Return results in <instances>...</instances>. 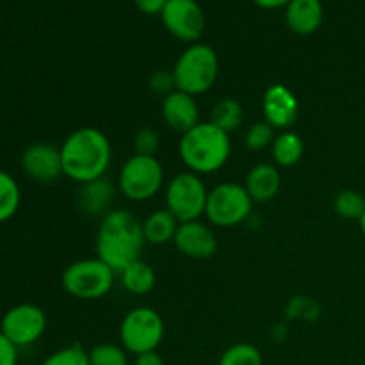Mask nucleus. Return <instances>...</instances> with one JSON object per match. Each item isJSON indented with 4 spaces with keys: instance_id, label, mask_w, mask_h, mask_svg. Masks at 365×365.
<instances>
[{
    "instance_id": "nucleus-30",
    "label": "nucleus",
    "mask_w": 365,
    "mask_h": 365,
    "mask_svg": "<svg viewBox=\"0 0 365 365\" xmlns=\"http://www.w3.org/2000/svg\"><path fill=\"white\" fill-rule=\"evenodd\" d=\"M148 84L153 93L163 96H168L170 93H173L175 89H177V86H175L173 71H168V70H159L155 71V73H152Z\"/></svg>"
},
{
    "instance_id": "nucleus-35",
    "label": "nucleus",
    "mask_w": 365,
    "mask_h": 365,
    "mask_svg": "<svg viewBox=\"0 0 365 365\" xmlns=\"http://www.w3.org/2000/svg\"><path fill=\"white\" fill-rule=\"evenodd\" d=\"M359 225H360V230H362V234H364V237H365V212H364V216L360 217Z\"/></svg>"
},
{
    "instance_id": "nucleus-34",
    "label": "nucleus",
    "mask_w": 365,
    "mask_h": 365,
    "mask_svg": "<svg viewBox=\"0 0 365 365\" xmlns=\"http://www.w3.org/2000/svg\"><path fill=\"white\" fill-rule=\"evenodd\" d=\"M252 2L264 9H280V7H287L291 0H252Z\"/></svg>"
},
{
    "instance_id": "nucleus-10",
    "label": "nucleus",
    "mask_w": 365,
    "mask_h": 365,
    "mask_svg": "<svg viewBox=\"0 0 365 365\" xmlns=\"http://www.w3.org/2000/svg\"><path fill=\"white\" fill-rule=\"evenodd\" d=\"M46 314L41 307L32 305V303H20L14 305L4 314L0 321V331L16 346L27 348L38 342L46 330Z\"/></svg>"
},
{
    "instance_id": "nucleus-15",
    "label": "nucleus",
    "mask_w": 365,
    "mask_h": 365,
    "mask_svg": "<svg viewBox=\"0 0 365 365\" xmlns=\"http://www.w3.org/2000/svg\"><path fill=\"white\" fill-rule=\"evenodd\" d=\"M163 120L171 130L184 135L200 123V107L195 96L175 89L163 100Z\"/></svg>"
},
{
    "instance_id": "nucleus-21",
    "label": "nucleus",
    "mask_w": 365,
    "mask_h": 365,
    "mask_svg": "<svg viewBox=\"0 0 365 365\" xmlns=\"http://www.w3.org/2000/svg\"><path fill=\"white\" fill-rule=\"evenodd\" d=\"M305 145H303L302 135L292 130H284L280 135H277L271 145V153L277 166L280 168H292L302 160Z\"/></svg>"
},
{
    "instance_id": "nucleus-33",
    "label": "nucleus",
    "mask_w": 365,
    "mask_h": 365,
    "mask_svg": "<svg viewBox=\"0 0 365 365\" xmlns=\"http://www.w3.org/2000/svg\"><path fill=\"white\" fill-rule=\"evenodd\" d=\"M134 365H166V362H164V359L157 351H150L135 356Z\"/></svg>"
},
{
    "instance_id": "nucleus-19",
    "label": "nucleus",
    "mask_w": 365,
    "mask_h": 365,
    "mask_svg": "<svg viewBox=\"0 0 365 365\" xmlns=\"http://www.w3.org/2000/svg\"><path fill=\"white\" fill-rule=\"evenodd\" d=\"M113 196L114 189L110 182H107L106 178H98V180L82 185L81 192H78V205L86 214H91V216L103 214L106 216L109 212Z\"/></svg>"
},
{
    "instance_id": "nucleus-8",
    "label": "nucleus",
    "mask_w": 365,
    "mask_h": 365,
    "mask_svg": "<svg viewBox=\"0 0 365 365\" xmlns=\"http://www.w3.org/2000/svg\"><path fill=\"white\" fill-rule=\"evenodd\" d=\"M253 200L245 185L237 182H223L209 191L205 216L214 227L232 228L245 223L252 216Z\"/></svg>"
},
{
    "instance_id": "nucleus-17",
    "label": "nucleus",
    "mask_w": 365,
    "mask_h": 365,
    "mask_svg": "<svg viewBox=\"0 0 365 365\" xmlns=\"http://www.w3.org/2000/svg\"><path fill=\"white\" fill-rule=\"evenodd\" d=\"M246 191L252 196L253 203H267L280 192L282 175L273 164L260 163L250 170L245 184Z\"/></svg>"
},
{
    "instance_id": "nucleus-32",
    "label": "nucleus",
    "mask_w": 365,
    "mask_h": 365,
    "mask_svg": "<svg viewBox=\"0 0 365 365\" xmlns=\"http://www.w3.org/2000/svg\"><path fill=\"white\" fill-rule=\"evenodd\" d=\"M135 7L145 14H160L168 0H134Z\"/></svg>"
},
{
    "instance_id": "nucleus-24",
    "label": "nucleus",
    "mask_w": 365,
    "mask_h": 365,
    "mask_svg": "<svg viewBox=\"0 0 365 365\" xmlns=\"http://www.w3.org/2000/svg\"><path fill=\"white\" fill-rule=\"evenodd\" d=\"M334 209L342 220L360 221L365 212V196L355 189H344L334 198Z\"/></svg>"
},
{
    "instance_id": "nucleus-4",
    "label": "nucleus",
    "mask_w": 365,
    "mask_h": 365,
    "mask_svg": "<svg viewBox=\"0 0 365 365\" xmlns=\"http://www.w3.org/2000/svg\"><path fill=\"white\" fill-rule=\"evenodd\" d=\"M171 71L178 91L196 98L216 84L220 75V59L212 46L198 41L189 45L180 53Z\"/></svg>"
},
{
    "instance_id": "nucleus-14",
    "label": "nucleus",
    "mask_w": 365,
    "mask_h": 365,
    "mask_svg": "<svg viewBox=\"0 0 365 365\" xmlns=\"http://www.w3.org/2000/svg\"><path fill=\"white\" fill-rule=\"evenodd\" d=\"M264 118L273 128L289 130L298 120L299 102L291 88L285 84H273L266 89L262 98Z\"/></svg>"
},
{
    "instance_id": "nucleus-22",
    "label": "nucleus",
    "mask_w": 365,
    "mask_h": 365,
    "mask_svg": "<svg viewBox=\"0 0 365 365\" xmlns=\"http://www.w3.org/2000/svg\"><path fill=\"white\" fill-rule=\"evenodd\" d=\"M242 120H245L242 106L235 98H221L220 102L214 103L212 110H210V123L220 127L227 134L237 130Z\"/></svg>"
},
{
    "instance_id": "nucleus-28",
    "label": "nucleus",
    "mask_w": 365,
    "mask_h": 365,
    "mask_svg": "<svg viewBox=\"0 0 365 365\" xmlns=\"http://www.w3.org/2000/svg\"><path fill=\"white\" fill-rule=\"evenodd\" d=\"M274 141V128L271 127L267 121H259V123L252 125L246 132L245 145L246 148L252 152H260V150L267 148L273 145Z\"/></svg>"
},
{
    "instance_id": "nucleus-26",
    "label": "nucleus",
    "mask_w": 365,
    "mask_h": 365,
    "mask_svg": "<svg viewBox=\"0 0 365 365\" xmlns=\"http://www.w3.org/2000/svg\"><path fill=\"white\" fill-rule=\"evenodd\" d=\"M88 353L91 365H128V353L123 346L103 342L93 346Z\"/></svg>"
},
{
    "instance_id": "nucleus-18",
    "label": "nucleus",
    "mask_w": 365,
    "mask_h": 365,
    "mask_svg": "<svg viewBox=\"0 0 365 365\" xmlns=\"http://www.w3.org/2000/svg\"><path fill=\"white\" fill-rule=\"evenodd\" d=\"M178 225H180V221L170 210L159 209L143 221V234H145L146 242L163 246L173 241L175 235H177Z\"/></svg>"
},
{
    "instance_id": "nucleus-7",
    "label": "nucleus",
    "mask_w": 365,
    "mask_h": 365,
    "mask_svg": "<svg viewBox=\"0 0 365 365\" xmlns=\"http://www.w3.org/2000/svg\"><path fill=\"white\" fill-rule=\"evenodd\" d=\"M164 184V168L157 157L132 155L121 166L118 187L130 202H148Z\"/></svg>"
},
{
    "instance_id": "nucleus-6",
    "label": "nucleus",
    "mask_w": 365,
    "mask_h": 365,
    "mask_svg": "<svg viewBox=\"0 0 365 365\" xmlns=\"http://www.w3.org/2000/svg\"><path fill=\"white\" fill-rule=\"evenodd\" d=\"M164 319L155 309L135 307L120 324L121 346L132 355L157 351L164 339Z\"/></svg>"
},
{
    "instance_id": "nucleus-3",
    "label": "nucleus",
    "mask_w": 365,
    "mask_h": 365,
    "mask_svg": "<svg viewBox=\"0 0 365 365\" xmlns=\"http://www.w3.org/2000/svg\"><path fill=\"white\" fill-rule=\"evenodd\" d=\"M230 134L210 121H200L182 135L178 145L182 163L200 177L220 171L230 159Z\"/></svg>"
},
{
    "instance_id": "nucleus-2",
    "label": "nucleus",
    "mask_w": 365,
    "mask_h": 365,
    "mask_svg": "<svg viewBox=\"0 0 365 365\" xmlns=\"http://www.w3.org/2000/svg\"><path fill=\"white\" fill-rule=\"evenodd\" d=\"M110 141L95 127H81L71 132L61 145L64 177L78 184L103 178L110 164Z\"/></svg>"
},
{
    "instance_id": "nucleus-16",
    "label": "nucleus",
    "mask_w": 365,
    "mask_h": 365,
    "mask_svg": "<svg viewBox=\"0 0 365 365\" xmlns=\"http://www.w3.org/2000/svg\"><path fill=\"white\" fill-rule=\"evenodd\" d=\"M324 18L321 0H291L285 7V21L289 29L299 36L314 34Z\"/></svg>"
},
{
    "instance_id": "nucleus-20",
    "label": "nucleus",
    "mask_w": 365,
    "mask_h": 365,
    "mask_svg": "<svg viewBox=\"0 0 365 365\" xmlns=\"http://www.w3.org/2000/svg\"><path fill=\"white\" fill-rule=\"evenodd\" d=\"M120 277L125 291L134 296H145L152 292L157 280L155 269L143 259L135 260L130 266L125 267L120 273Z\"/></svg>"
},
{
    "instance_id": "nucleus-11",
    "label": "nucleus",
    "mask_w": 365,
    "mask_h": 365,
    "mask_svg": "<svg viewBox=\"0 0 365 365\" xmlns=\"http://www.w3.org/2000/svg\"><path fill=\"white\" fill-rule=\"evenodd\" d=\"M160 20L173 38L189 45L198 43L205 31V14L196 0H168Z\"/></svg>"
},
{
    "instance_id": "nucleus-1",
    "label": "nucleus",
    "mask_w": 365,
    "mask_h": 365,
    "mask_svg": "<svg viewBox=\"0 0 365 365\" xmlns=\"http://www.w3.org/2000/svg\"><path fill=\"white\" fill-rule=\"evenodd\" d=\"M146 245L143 223L123 209L109 210L102 216L96 232V257L107 264L114 273L141 259Z\"/></svg>"
},
{
    "instance_id": "nucleus-13",
    "label": "nucleus",
    "mask_w": 365,
    "mask_h": 365,
    "mask_svg": "<svg viewBox=\"0 0 365 365\" xmlns=\"http://www.w3.org/2000/svg\"><path fill=\"white\" fill-rule=\"evenodd\" d=\"M173 242L182 255L195 260H207L217 252L216 234L209 225L202 223L200 220L178 225Z\"/></svg>"
},
{
    "instance_id": "nucleus-23",
    "label": "nucleus",
    "mask_w": 365,
    "mask_h": 365,
    "mask_svg": "<svg viewBox=\"0 0 365 365\" xmlns=\"http://www.w3.org/2000/svg\"><path fill=\"white\" fill-rule=\"evenodd\" d=\"M21 191L13 175L0 170V223L9 221L20 209Z\"/></svg>"
},
{
    "instance_id": "nucleus-31",
    "label": "nucleus",
    "mask_w": 365,
    "mask_h": 365,
    "mask_svg": "<svg viewBox=\"0 0 365 365\" xmlns=\"http://www.w3.org/2000/svg\"><path fill=\"white\" fill-rule=\"evenodd\" d=\"M0 365H18V348L0 331Z\"/></svg>"
},
{
    "instance_id": "nucleus-27",
    "label": "nucleus",
    "mask_w": 365,
    "mask_h": 365,
    "mask_svg": "<svg viewBox=\"0 0 365 365\" xmlns=\"http://www.w3.org/2000/svg\"><path fill=\"white\" fill-rule=\"evenodd\" d=\"M41 365H91L89 364V353L81 344H71L68 348L53 351L46 356Z\"/></svg>"
},
{
    "instance_id": "nucleus-25",
    "label": "nucleus",
    "mask_w": 365,
    "mask_h": 365,
    "mask_svg": "<svg viewBox=\"0 0 365 365\" xmlns=\"http://www.w3.org/2000/svg\"><path fill=\"white\" fill-rule=\"evenodd\" d=\"M217 365H264V359L259 348L248 342H239L221 355Z\"/></svg>"
},
{
    "instance_id": "nucleus-5",
    "label": "nucleus",
    "mask_w": 365,
    "mask_h": 365,
    "mask_svg": "<svg viewBox=\"0 0 365 365\" xmlns=\"http://www.w3.org/2000/svg\"><path fill=\"white\" fill-rule=\"evenodd\" d=\"M114 271L103 260L82 259L70 264L63 271L61 284L63 289L75 299L95 302L107 296L114 284Z\"/></svg>"
},
{
    "instance_id": "nucleus-29",
    "label": "nucleus",
    "mask_w": 365,
    "mask_h": 365,
    "mask_svg": "<svg viewBox=\"0 0 365 365\" xmlns=\"http://www.w3.org/2000/svg\"><path fill=\"white\" fill-rule=\"evenodd\" d=\"M160 138L153 128H141L134 138V153L135 155L155 157L159 152Z\"/></svg>"
},
{
    "instance_id": "nucleus-9",
    "label": "nucleus",
    "mask_w": 365,
    "mask_h": 365,
    "mask_svg": "<svg viewBox=\"0 0 365 365\" xmlns=\"http://www.w3.org/2000/svg\"><path fill=\"white\" fill-rule=\"evenodd\" d=\"M207 191L202 177L192 171H184L171 178L166 189V209L177 217L180 223L196 221L205 216Z\"/></svg>"
},
{
    "instance_id": "nucleus-12",
    "label": "nucleus",
    "mask_w": 365,
    "mask_h": 365,
    "mask_svg": "<svg viewBox=\"0 0 365 365\" xmlns=\"http://www.w3.org/2000/svg\"><path fill=\"white\" fill-rule=\"evenodd\" d=\"M21 168L25 175L39 184H52L64 175L61 148L48 143L31 145L21 155Z\"/></svg>"
}]
</instances>
